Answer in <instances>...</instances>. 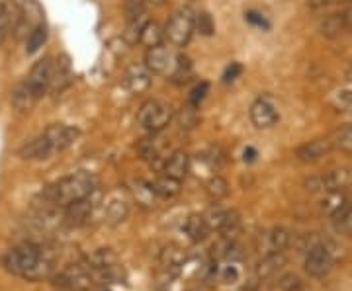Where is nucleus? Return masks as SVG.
Returning a JSON list of instances; mask_svg holds the SVG:
<instances>
[{"instance_id": "nucleus-1", "label": "nucleus", "mask_w": 352, "mask_h": 291, "mask_svg": "<svg viewBox=\"0 0 352 291\" xmlns=\"http://www.w3.org/2000/svg\"><path fill=\"white\" fill-rule=\"evenodd\" d=\"M4 268L28 281H39L51 274V260L36 244H20L2 256Z\"/></svg>"}, {"instance_id": "nucleus-2", "label": "nucleus", "mask_w": 352, "mask_h": 291, "mask_svg": "<svg viewBox=\"0 0 352 291\" xmlns=\"http://www.w3.org/2000/svg\"><path fill=\"white\" fill-rule=\"evenodd\" d=\"M78 137V129L65 124H53L41 135L30 143H25L24 147H20L18 156L24 161H43L50 159L55 152L65 151L67 147H71Z\"/></svg>"}, {"instance_id": "nucleus-3", "label": "nucleus", "mask_w": 352, "mask_h": 291, "mask_svg": "<svg viewBox=\"0 0 352 291\" xmlns=\"http://www.w3.org/2000/svg\"><path fill=\"white\" fill-rule=\"evenodd\" d=\"M96 188H98L96 178L90 172L82 170V172H75L71 176H65L50 184L45 190L41 191V198L45 200V203L55 205V207H69L71 203L87 198L88 194Z\"/></svg>"}, {"instance_id": "nucleus-4", "label": "nucleus", "mask_w": 352, "mask_h": 291, "mask_svg": "<svg viewBox=\"0 0 352 291\" xmlns=\"http://www.w3.org/2000/svg\"><path fill=\"white\" fill-rule=\"evenodd\" d=\"M175 117V110L170 104L161 100L145 102L138 112L139 126L149 133H159L168 126Z\"/></svg>"}, {"instance_id": "nucleus-5", "label": "nucleus", "mask_w": 352, "mask_h": 291, "mask_svg": "<svg viewBox=\"0 0 352 291\" xmlns=\"http://www.w3.org/2000/svg\"><path fill=\"white\" fill-rule=\"evenodd\" d=\"M194 16L188 10H178L170 16L168 24L164 27V36L175 45V47H184L188 45L190 38L194 34Z\"/></svg>"}, {"instance_id": "nucleus-6", "label": "nucleus", "mask_w": 352, "mask_h": 291, "mask_svg": "<svg viewBox=\"0 0 352 291\" xmlns=\"http://www.w3.org/2000/svg\"><path fill=\"white\" fill-rule=\"evenodd\" d=\"M333 266H335V258L327 242L319 241L305 254V272L314 278H325Z\"/></svg>"}, {"instance_id": "nucleus-7", "label": "nucleus", "mask_w": 352, "mask_h": 291, "mask_svg": "<svg viewBox=\"0 0 352 291\" xmlns=\"http://www.w3.org/2000/svg\"><path fill=\"white\" fill-rule=\"evenodd\" d=\"M102 203V191L96 188L94 191H90L87 198L78 200V202L71 203L67 207V213H65V219L69 225H85L90 221L92 213L100 207Z\"/></svg>"}, {"instance_id": "nucleus-8", "label": "nucleus", "mask_w": 352, "mask_h": 291, "mask_svg": "<svg viewBox=\"0 0 352 291\" xmlns=\"http://www.w3.org/2000/svg\"><path fill=\"white\" fill-rule=\"evenodd\" d=\"M55 283L71 291H90L94 278H92V272L85 264H76V266L65 268L63 272L55 278Z\"/></svg>"}, {"instance_id": "nucleus-9", "label": "nucleus", "mask_w": 352, "mask_h": 291, "mask_svg": "<svg viewBox=\"0 0 352 291\" xmlns=\"http://www.w3.org/2000/svg\"><path fill=\"white\" fill-rule=\"evenodd\" d=\"M51 82H53V61L50 57H45L34 65L32 73L28 76V84L34 92V96L39 100L51 89Z\"/></svg>"}, {"instance_id": "nucleus-10", "label": "nucleus", "mask_w": 352, "mask_h": 291, "mask_svg": "<svg viewBox=\"0 0 352 291\" xmlns=\"http://www.w3.org/2000/svg\"><path fill=\"white\" fill-rule=\"evenodd\" d=\"M176 55L168 47L164 45H157V47H151L145 53V67L155 73V75H166L168 71L173 73L175 69Z\"/></svg>"}, {"instance_id": "nucleus-11", "label": "nucleus", "mask_w": 352, "mask_h": 291, "mask_svg": "<svg viewBox=\"0 0 352 291\" xmlns=\"http://www.w3.org/2000/svg\"><path fill=\"white\" fill-rule=\"evenodd\" d=\"M335 149L333 141L331 139H314L303 143L302 147H298L296 151V159L300 163H317L323 156H327L329 152Z\"/></svg>"}, {"instance_id": "nucleus-12", "label": "nucleus", "mask_w": 352, "mask_h": 291, "mask_svg": "<svg viewBox=\"0 0 352 291\" xmlns=\"http://www.w3.org/2000/svg\"><path fill=\"white\" fill-rule=\"evenodd\" d=\"M280 115L278 110L264 98H258L251 106V121L252 126L258 127V129H270L272 126H276Z\"/></svg>"}, {"instance_id": "nucleus-13", "label": "nucleus", "mask_w": 352, "mask_h": 291, "mask_svg": "<svg viewBox=\"0 0 352 291\" xmlns=\"http://www.w3.org/2000/svg\"><path fill=\"white\" fill-rule=\"evenodd\" d=\"M82 264L92 274H98V272H104L108 268L118 266V254L113 253L112 248H96V251H92V253L85 256Z\"/></svg>"}, {"instance_id": "nucleus-14", "label": "nucleus", "mask_w": 352, "mask_h": 291, "mask_svg": "<svg viewBox=\"0 0 352 291\" xmlns=\"http://www.w3.org/2000/svg\"><path fill=\"white\" fill-rule=\"evenodd\" d=\"M151 71L143 65V67H129V71L126 73V86L129 89V92L133 94H141L145 90L151 89Z\"/></svg>"}, {"instance_id": "nucleus-15", "label": "nucleus", "mask_w": 352, "mask_h": 291, "mask_svg": "<svg viewBox=\"0 0 352 291\" xmlns=\"http://www.w3.org/2000/svg\"><path fill=\"white\" fill-rule=\"evenodd\" d=\"M190 172V156L188 152L184 151H176L173 152V156L164 163L163 166V174L170 178H176V180H184L188 176Z\"/></svg>"}, {"instance_id": "nucleus-16", "label": "nucleus", "mask_w": 352, "mask_h": 291, "mask_svg": "<svg viewBox=\"0 0 352 291\" xmlns=\"http://www.w3.org/2000/svg\"><path fill=\"white\" fill-rule=\"evenodd\" d=\"M264 246H261V251H264V256L266 254H274V253H284L292 242V235H289L286 229L278 227L272 229L270 233H264Z\"/></svg>"}, {"instance_id": "nucleus-17", "label": "nucleus", "mask_w": 352, "mask_h": 291, "mask_svg": "<svg viewBox=\"0 0 352 291\" xmlns=\"http://www.w3.org/2000/svg\"><path fill=\"white\" fill-rule=\"evenodd\" d=\"M321 182H323V191H340L352 182V172L349 168H333L321 174Z\"/></svg>"}, {"instance_id": "nucleus-18", "label": "nucleus", "mask_w": 352, "mask_h": 291, "mask_svg": "<svg viewBox=\"0 0 352 291\" xmlns=\"http://www.w3.org/2000/svg\"><path fill=\"white\" fill-rule=\"evenodd\" d=\"M131 196H133V200L138 202V205L141 207H145V209H151L153 205H155V200H157V191L153 188V182H145V180H133L131 182Z\"/></svg>"}, {"instance_id": "nucleus-19", "label": "nucleus", "mask_w": 352, "mask_h": 291, "mask_svg": "<svg viewBox=\"0 0 352 291\" xmlns=\"http://www.w3.org/2000/svg\"><path fill=\"white\" fill-rule=\"evenodd\" d=\"M349 27L346 24V18H344V12H333L325 16V20L319 24V32L321 36L327 39L339 38L340 34Z\"/></svg>"}, {"instance_id": "nucleus-20", "label": "nucleus", "mask_w": 352, "mask_h": 291, "mask_svg": "<svg viewBox=\"0 0 352 291\" xmlns=\"http://www.w3.org/2000/svg\"><path fill=\"white\" fill-rule=\"evenodd\" d=\"M284 266H286V256H284V253L266 254L263 260L258 262V266H256V276L263 279L272 278Z\"/></svg>"}, {"instance_id": "nucleus-21", "label": "nucleus", "mask_w": 352, "mask_h": 291, "mask_svg": "<svg viewBox=\"0 0 352 291\" xmlns=\"http://www.w3.org/2000/svg\"><path fill=\"white\" fill-rule=\"evenodd\" d=\"M186 235L190 237V241L192 242H201L208 239V235L212 233V229L208 225V221H206V217L200 216V213H192V216L186 219Z\"/></svg>"}, {"instance_id": "nucleus-22", "label": "nucleus", "mask_w": 352, "mask_h": 291, "mask_svg": "<svg viewBox=\"0 0 352 291\" xmlns=\"http://www.w3.org/2000/svg\"><path fill=\"white\" fill-rule=\"evenodd\" d=\"M164 36V27L159 22H153V20H147L143 27H141V38L139 41L145 45V47H157V45H163Z\"/></svg>"}, {"instance_id": "nucleus-23", "label": "nucleus", "mask_w": 352, "mask_h": 291, "mask_svg": "<svg viewBox=\"0 0 352 291\" xmlns=\"http://www.w3.org/2000/svg\"><path fill=\"white\" fill-rule=\"evenodd\" d=\"M38 102V98L34 96V92L30 89V84H28V80L22 82V84H18L12 92V104L16 110H20V112H28V110H32V106Z\"/></svg>"}, {"instance_id": "nucleus-24", "label": "nucleus", "mask_w": 352, "mask_h": 291, "mask_svg": "<svg viewBox=\"0 0 352 291\" xmlns=\"http://www.w3.org/2000/svg\"><path fill=\"white\" fill-rule=\"evenodd\" d=\"M184 262H186V253L180 246L170 244V246H164L161 251V264H163V268L178 272L180 266H184Z\"/></svg>"}, {"instance_id": "nucleus-25", "label": "nucleus", "mask_w": 352, "mask_h": 291, "mask_svg": "<svg viewBox=\"0 0 352 291\" xmlns=\"http://www.w3.org/2000/svg\"><path fill=\"white\" fill-rule=\"evenodd\" d=\"M346 205H349V200L344 198L342 190L327 191V198H325V200H323V203H321L323 211H325V213H327L331 219L339 217L340 211H344V209H346Z\"/></svg>"}, {"instance_id": "nucleus-26", "label": "nucleus", "mask_w": 352, "mask_h": 291, "mask_svg": "<svg viewBox=\"0 0 352 291\" xmlns=\"http://www.w3.org/2000/svg\"><path fill=\"white\" fill-rule=\"evenodd\" d=\"M129 216V207L124 200H112L104 209V219L108 225H120Z\"/></svg>"}, {"instance_id": "nucleus-27", "label": "nucleus", "mask_w": 352, "mask_h": 291, "mask_svg": "<svg viewBox=\"0 0 352 291\" xmlns=\"http://www.w3.org/2000/svg\"><path fill=\"white\" fill-rule=\"evenodd\" d=\"M153 188H155V191H157V196H159V198L173 200L175 196L180 194V180L163 174V176H159L155 182H153Z\"/></svg>"}, {"instance_id": "nucleus-28", "label": "nucleus", "mask_w": 352, "mask_h": 291, "mask_svg": "<svg viewBox=\"0 0 352 291\" xmlns=\"http://www.w3.org/2000/svg\"><path fill=\"white\" fill-rule=\"evenodd\" d=\"M170 78L182 84V82H188L192 78V63L190 59L184 55V53H176V61H175V69L170 73Z\"/></svg>"}, {"instance_id": "nucleus-29", "label": "nucleus", "mask_w": 352, "mask_h": 291, "mask_svg": "<svg viewBox=\"0 0 352 291\" xmlns=\"http://www.w3.org/2000/svg\"><path fill=\"white\" fill-rule=\"evenodd\" d=\"M206 194H208V198L212 200V202H221V200H226L227 196H229V184H227L226 178L221 176H214L208 180V184H206Z\"/></svg>"}, {"instance_id": "nucleus-30", "label": "nucleus", "mask_w": 352, "mask_h": 291, "mask_svg": "<svg viewBox=\"0 0 352 291\" xmlns=\"http://www.w3.org/2000/svg\"><path fill=\"white\" fill-rule=\"evenodd\" d=\"M47 41V27L43 24H38L28 36V41H25V53L28 55H34L36 51H39L43 47V43Z\"/></svg>"}, {"instance_id": "nucleus-31", "label": "nucleus", "mask_w": 352, "mask_h": 291, "mask_svg": "<svg viewBox=\"0 0 352 291\" xmlns=\"http://www.w3.org/2000/svg\"><path fill=\"white\" fill-rule=\"evenodd\" d=\"M161 151H163V145H161V141L155 139H143L138 145V152L139 156L143 159V161H157L159 156H161Z\"/></svg>"}, {"instance_id": "nucleus-32", "label": "nucleus", "mask_w": 352, "mask_h": 291, "mask_svg": "<svg viewBox=\"0 0 352 291\" xmlns=\"http://www.w3.org/2000/svg\"><path fill=\"white\" fill-rule=\"evenodd\" d=\"M176 121H178L180 129H186V131L198 127V124H200V115L196 112V106H190L188 104L186 108H182V110L176 114Z\"/></svg>"}, {"instance_id": "nucleus-33", "label": "nucleus", "mask_w": 352, "mask_h": 291, "mask_svg": "<svg viewBox=\"0 0 352 291\" xmlns=\"http://www.w3.org/2000/svg\"><path fill=\"white\" fill-rule=\"evenodd\" d=\"M331 141H333L335 149L352 154V126L340 127L339 131H335V135H333Z\"/></svg>"}, {"instance_id": "nucleus-34", "label": "nucleus", "mask_w": 352, "mask_h": 291, "mask_svg": "<svg viewBox=\"0 0 352 291\" xmlns=\"http://www.w3.org/2000/svg\"><path fill=\"white\" fill-rule=\"evenodd\" d=\"M206 221H208V225L212 231H221V227L226 225V219H227V211L226 209H221V207H212V209H208L206 213Z\"/></svg>"}, {"instance_id": "nucleus-35", "label": "nucleus", "mask_w": 352, "mask_h": 291, "mask_svg": "<svg viewBox=\"0 0 352 291\" xmlns=\"http://www.w3.org/2000/svg\"><path fill=\"white\" fill-rule=\"evenodd\" d=\"M176 279L175 270H168V268H163L159 274H157V281H155V290L157 291H170L173 283Z\"/></svg>"}, {"instance_id": "nucleus-36", "label": "nucleus", "mask_w": 352, "mask_h": 291, "mask_svg": "<svg viewBox=\"0 0 352 291\" xmlns=\"http://www.w3.org/2000/svg\"><path fill=\"white\" fill-rule=\"evenodd\" d=\"M194 24H196V30L200 32L201 36H212L215 32V24L212 20V16L208 12H200L196 18H194Z\"/></svg>"}, {"instance_id": "nucleus-37", "label": "nucleus", "mask_w": 352, "mask_h": 291, "mask_svg": "<svg viewBox=\"0 0 352 291\" xmlns=\"http://www.w3.org/2000/svg\"><path fill=\"white\" fill-rule=\"evenodd\" d=\"M333 221L337 223L339 231H342L344 235L352 237V203H349V205H346V209H344V211H340V216L335 217Z\"/></svg>"}, {"instance_id": "nucleus-38", "label": "nucleus", "mask_w": 352, "mask_h": 291, "mask_svg": "<svg viewBox=\"0 0 352 291\" xmlns=\"http://www.w3.org/2000/svg\"><path fill=\"white\" fill-rule=\"evenodd\" d=\"M210 92V82H206V80H201L200 84H196L194 86V90L190 92V96H188V104L190 106H200L201 100L206 98V94Z\"/></svg>"}, {"instance_id": "nucleus-39", "label": "nucleus", "mask_w": 352, "mask_h": 291, "mask_svg": "<svg viewBox=\"0 0 352 291\" xmlns=\"http://www.w3.org/2000/svg\"><path fill=\"white\" fill-rule=\"evenodd\" d=\"M10 22H12V18H10V6H8V2H0V41L4 39V36L8 34V30H10Z\"/></svg>"}, {"instance_id": "nucleus-40", "label": "nucleus", "mask_w": 352, "mask_h": 291, "mask_svg": "<svg viewBox=\"0 0 352 291\" xmlns=\"http://www.w3.org/2000/svg\"><path fill=\"white\" fill-rule=\"evenodd\" d=\"M280 288L284 291H307V288L302 283V279L294 276V274H288V276L280 279Z\"/></svg>"}, {"instance_id": "nucleus-41", "label": "nucleus", "mask_w": 352, "mask_h": 291, "mask_svg": "<svg viewBox=\"0 0 352 291\" xmlns=\"http://www.w3.org/2000/svg\"><path fill=\"white\" fill-rule=\"evenodd\" d=\"M217 278L221 279V281H226V283H235L237 278H239V272H237V268L233 266H223L219 268V272H217Z\"/></svg>"}, {"instance_id": "nucleus-42", "label": "nucleus", "mask_w": 352, "mask_h": 291, "mask_svg": "<svg viewBox=\"0 0 352 291\" xmlns=\"http://www.w3.org/2000/svg\"><path fill=\"white\" fill-rule=\"evenodd\" d=\"M241 73H243V67H241L239 63H231L226 69V73H223V80H226V82H233Z\"/></svg>"}, {"instance_id": "nucleus-43", "label": "nucleus", "mask_w": 352, "mask_h": 291, "mask_svg": "<svg viewBox=\"0 0 352 291\" xmlns=\"http://www.w3.org/2000/svg\"><path fill=\"white\" fill-rule=\"evenodd\" d=\"M245 20H247V22H251V24H254V25H261V27H268L266 20H264L261 14H256V12H247L245 14Z\"/></svg>"}, {"instance_id": "nucleus-44", "label": "nucleus", "mask_w": 352, "mask_h": 291, "mask_svg": "<svg viewBox=\"0 0 352 291\" xmlns=\"http://www.w3.org/2000/svg\"><path fill=\"white\" fill-rule=\"evenodd\" d=\"M333 0H307V4H309V8H314V10H319V8H325L327 4H331Z\"/></svg>"}, {"instance_id": "nucleus-45", "label": "nucleus", "mask_w": 352, "mask_h": 291, "mask_svg": "<svg viewBox=\"0 0 352 291\" xmlns=\"http://www.w3.org/2000/svg\"><path fill=\"white\" fill-rule=\"evenodd\" d=\"M254 156H256V151H254L252 147H249V149L245 151V161H249V163H251V161H254Z\"/></svg>"}, {"instance_id": "nucleus-46", "label": "nucleus", "mask_w": 352, "mask_h": 291, "mask_svg": "<svg viewBox=\"0 0 352 291\" xmlns=\"http://www.w3.org/2000/svg\"><path fill=\"white\" fill-rule=\"evenodd\" d=\"M344 18H346V24H349V27H352V4L344 10Z\"/></svg>"}, {"instance_id": "nucleus-47", "label": "nucleus", "mask_w": 352, "mask_h": 291, "mask_svg": "<svg viewBox=\"0 0 352 291\" xmlns=\"http://www.w3.org/2000/svg\"><path fill=\"white\" fill-rule=\"evenodd\" d=\"M147 2H151V4H157V6H159V4H163L164 0H147Z\"/></svg>"}, {"instance_id": "nucleus-48", "label": "nucleus", "mask_w": 352, "mask_h": 291, "mask_svg": "<svg viewBox=\"0 0 352 291\" xmlns=\"http://www.w3.org/2000/svg\"><path fill=\"white\" fill-rule=\"evenodd\" d=\"M346 76H349V80H352V63H351V69H349V73H346Z\"/></svg>"}, {"instance_id": "nucleus-49", "label": "nucleus", "mask_w": 352, "mask_h": 291, "mask_svg": "<svg viewBox=\"0 0 352 291\" xmlns=\"http://www.w3.org/2000/svg\"><path fill=\"white\" fill-rule=\"evenodd\" d=\"M127 2H131V4H138V2H141V0H127Z\"/></svg>"}, {"instance_id": "nucleus-50", "label": "nucleus", "mask_w": 352, "mask_h": 291, "mask_svg": "<svg viewBox=\"0 0 352 291\" xmlns=\"http://www.w3.org/2000/svg\"><path fill=\"white\" fill-rule=\"evenodd\" d=\"M190 291H200V290H190Z\"/></svg>"}, {"instance_id": "nucleus-51", "label": "nucleus", "mask_w": 352, "mask_h": 291, "mask_svg": "<svg viewBox=\"0 0 352 291\" xmlns=\"http://www.w3.org/2000/svg\"><path fill=\"white\" fill-rule=\"evenodd\" d=\"M100 291H106V290H100Z\"/></svg>"}]
</instances>
